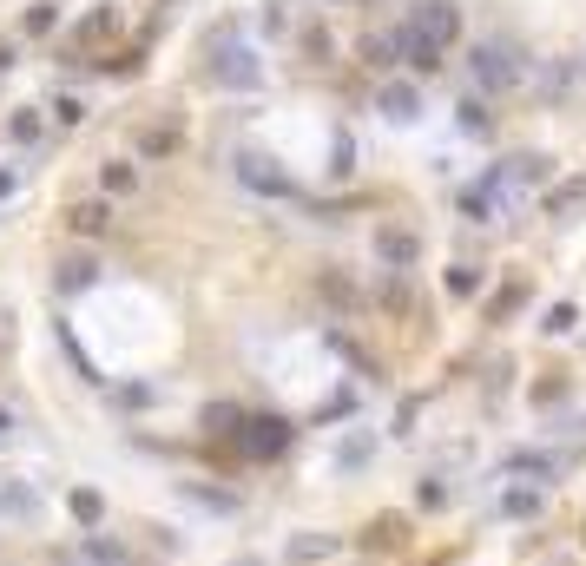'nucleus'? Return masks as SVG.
Masks as SVG:
<instances>
[{"mask_svg": "<svg viewBox=\"0 0 586 566\" xmlns=\"http://www.w3.org/2000/svg\"><path fill=\"white\" fill-rule=\"evenodd\" d=\"M244 566H257V560H244Z\"/></svg>", "mask_w": 586, "mask_h": 566, "instance_id": "4c0bfd02", "label": "nucleus"}, {"mask_svg": "<svg viewBox=\"0 0 586 566\" xmlns=\"http://www.w3.org/2000/svg\"><path fill=\"white\" fill-rule=\"evenodd\" d=\"M7 66H14V47H7V40H0V73H7Z\"/></svg>", "mask_w": 586, "mask_h": 566, "instance_id": "e433bc0d", "label": "nucleus"}, {"mask_svg": "<svg viewBox=\"0 0 586 566\" xmlns=\"http://www.w3.org/2000/svg\"><path fill=\"white\" fill-rule=\"evenodd\" d=\"M481 185H488L494 198H501V211H507V205H521V198H534L540 185H554V158L547 152H514V158H501Z\"/></svg>", "mask_w": 586, "mask_h": 566, "instance_id": "f03ea898", "label": "nucleus"}, {"mask_svg": "<svg viewBox=\"0 0 586 566\" xmlns=\"http://www.w3.org/2000/svg\"><path fill=\"white\" fill-rule=\"evenodd\" d=\"M481 290V270L475 264H448V297H475Z\"/></svg>", "mask_w": 586, "mask_h": 566, "instance_id": "bb28decb", "label": "nucleus"}, {"mask_svg": "<svg viewBox=\"0 0 586 566\" xmlns=\"http://www.w3.org/2000/svg\"><path fill=\"white\" fill-rule=\"evenodd\" d=\"M14 185H20V172L7 165V172H0V198H14Z\"/></svg>", "mask_w": 586, "mask_h": 566, "instance_id": "f704fd0d", "label": "nucleus"}, {"mask_svg": "<svg viewBox=\"0 0 586 566\" xmlns=\"http://www.w3.org/2000/svg\"><path fill=\"white\" fill-rule=\"evenodd\" d=\"M336 547H343L336 534H310V527H303V534H290V560H297V566H317V560H330Z\"/></svg>", "mask_w": 586, "mask_h": 566, "instance_id": "4468645a", "label": "nucleus"}, {"mask_svg": "<svg viewBox=\"0 0 586 566\" xmlns=\"http://www.w3.org/2000/svg\"><path fill=\"white\" fill-rule=\"evenodd\" d=\"M521 303H527V283H521V277H507L501 290H494V297L481 303V323H507V316L521 310Z\"/></svg>", "mask_w": 586, "mask_h": 566, "instance_id": "ddd939ff", "label": "nucleus"}, {"mask_svg": "<svg viewBox=\"0 0 586 566\" xmlns=\"http://www.w3.org/2000/svg\"><path fill=\"white\" fill-rule=\"evenodd\" d=\"M238 185H251L257 198H297V178L277 165V158H264V152H238Z\"/></svg>", "mask_w": 586, "mask_h": 566, "instance_id": "39448f33", "label": "nucleus"}, {"mask_svg": "<svg viewBox=\"0 0 586 566\" xmlns=\"http://www.w3.org/2000/svg\"><path fill=\"white\" fill-rule=\"evenodd\" d=\"M363 547H369V553H396V547H409V520H402V514H376V520L363 527Z\"/></svg>", "mask_w": 586, "mask_h": 566, "instance_id": "f8f14e48", "label": "nucleus"}, {"mask_svg": "<svg viewBox=\"0 0 586 566\" xmlns=\"http://www.w3.org/2000/svg\"><path fill=\"white\" fill-rule=\"evenodd\" d=\"M66 231L73 237H106L112 231V198H80V205H66Z\"/></svg>", "mask_w": 586, "mask_h": 566, "instance_id": "1a4fd4ad", "label": "nucleus"}, {"mask_svg": "<svg viewBox=\"0 0 586 566\" xmlns=\"http://www.w3.org/2000/svg\"><path fill=\"white\" fill-rule=\"evenodd\" d=\"M461 211H468L475 224H494V218H501V198H494L488 185H468V191H461Z\"/></svg>", "mask_w": 586, "mask_h": 566, "instance_id": "a211bd4d", "label": "nucleus"}, {"mask_svg": "<svg viewBox=\"0 0 586 566\" xmlns=\"http://www.w3.org/2000/svg\"><path fill=\"white\" fill-rule=\"evenodd\" d=\"M376 297H382V310H396V316L409 310V283H402V270H389V277L376 283Z\"/></svg>", "mask_w": 586, "mask_h": 566, "instance_id": "b1692460", "label": "nucleus"}, {"mask_svg": "<svg viewBox=\"0 0 586 566\" xmlns=\"http://www.w3.org/2000/svg\"><path fill=\"white\" fill-rule=\"evenodd\" d=\"M507 474H534V481H540V474H554V461H547V455H514V461H507Z\"/></svg>", "mask_w": 586, "mask_h": 566, "instance_id": "473e14b6", "label": "nucleus"}, {"mask_svg": "<svg viewBox=\"0 0 586 566\" xmlns=\"http://www.w3.org/2000/svg\"><path fill=\"white\" fill-rule=\"evenodd\" d=\"M376 106H382V119H396V126H415V119H422V93H415L409 79H389L376 93Z\"/></svg>", "mask_w": 586, "mask_h": 566, "instance_id": "9b49d317", "label": "nucleus"}, {"mask_svg": "<svg viewBox=\"0 0 586 566\" xmlns=\"http://www.w3.org/2000/svg\"><path fill=\"white\" fill-rule=\"evenodd\" d=\"M580 205H586V178H567V185H554V191H547V205H540V211L567 224V218H573V211H580Z\"/></svg>", "mask_w": 586, "mask_h": 566, "instance_id": "2eb2a0df", "label": "nucleus"}, {"mask_svg": "<svg viewBox=\"0 0 586 566\" xmlns=\"http://www.w3.org/2000/svg\"><path fill=\"white\" fill-rule=\"evenodd\" d=\"M53 119H60V132H73V126H80V119H86V106H80V99H73V93H60V106H53Z\"/></svg>", "mask_w": 586, "mask_h": 566, "instance_id": "7c9ffc66", "label": "nucleus"}, {"mask_svg": "<svg viewBox=\"0 0 586 566\" xmlns=\"http://www.w3.org/2000/svg\"><path fill=\"white\" fill-rule=\"evenodd\" d=\"M211 79H218V86H231V93H251L257 79H264V66H257V53L244 47L238 33L224 27L218 40H211Z\"/></svg>", "mask_w": 586, "mask_h": 566, "instance_id": "20e7f679", "label": "nucleus"}, {"mask_svg": "<svg viewBox=\"0 0 586 566\" xmlns=\"http://www.w3.org/2000/svg\"><path fill=\"white\" fill-rule=\"evenodd\" d=\"M106 33H112V7H93V14L73 27V40H80V47H93V40H106Z\"/></svg>", "mask_w": 586, "mask_h": 566, "instance_id": "5701e85b", "label": "nucleus"}, {"mask_svg": "<svg viewBox=\"0 0 586 566\" xmlns=\"http://www.w3.org/2000/svg\"><path fill=\"white\" fill-rule=\"evenodd\" d=\"M317 290H323V297L336 303V310H349V303H356V283H349L343 270H323V283H317Z\"/></svg>", "mask_w": 586, "mask_h": 566, "instance_id": "393cba45", "label": "nucleus"}, {"mask_svg": "<svg viewBox=\"0 0 586 566\" xmlns=\"http://www.w3.org/2000/svg\"><path fill=\"white\" fill-rule=\"evenodd\" d=\"M7 132H14V145H33V139H40V132H47V119H40V112H33V106H20L14 119H7Z\"/></svg>", "mask_w": 586, "mask_h": 566, "instance_id": "4be33fe9", "label": "nucleus"}, {"mask_svg": "<svg viewBox=\"0 0 586 566\" xmlns=\"http://www.w3.org/2000/svg\"><path fill=\"white\" fill-rule=\"evenodd\" d=\"M99 191H106V198H132V191H139V172H132L126 158H106V165H99Z\"/></svg>", "mask_w": 586, "mask_h": 566, "instance_id": "dca6fc26", "label": "nucleus"}, {"mask_svg": "<svg viewBox=\"0 0 586 566\" xmlns=\"http://www.w3.org/2000/svg\"><path fill=\"white\" fill-rule=\"evenodd\" d=\"M507 514H514V520H527V514H540V488H507Z\"/></svg>", "mask_w": 586, "mask_h": 566, "instance_id": "cd10ccee", "label": "nucleus"}, {"mask_svg": "<svg viewBox=\"0 0 586 566\" xmlns=\"http://www.w3.org/2000/svg\"><path fill=\"white\" fill-rule=\"evenodd\" d=\"M415 257H422V244H415L409 231H396V224H376V264H382V270H415Z\"/></svg>", "mask_w": 586, "mask_h": 566, "instance_id": "6e6552de", "label": "nucleus"}, {"mask_svg": "<svg viewBox=\"0 0 586 566\" xmlns=\"http://www.w3.org/2000/svg\"><path fill=\"white\" fill-rule=\"evenodd\" d=\"M93 283H99V257L73 251V257L53 264V290H60V297H80V290H93Z\"/></svg>", "mask_w": 586, "mask_h": 566, "instance_id": "9d476101", "label": "nucleus"}, {"mask_svg": "<svg viewBox=\"0 0 586 566\" xmlns=\"http://www.w3.org/2000/svg\"><path fill=\"white\" fill-rule=\"evenodd\" d=\"M27 33H53V7H27Z\"/></svg>", "mask_w": 586, "mask_h": 566, "instance_id": "72a5a7b5", "label": "nucleus"}, {"mask_svg": "<svg viewBox=\"0 0 586 566\" xmlns=\"http://www.w3.org/2000/svg\"><path fill=\"white\" fill-rule=\"evenodd\" d=\"M468 73H475L481 93H514L527 79V60L514 40H475V53H468Z\"/></svg>", "mask_w": 586, "mask_h": 566, "instance_id": "7ed1b4c3", "label": "nucleus"}, {"mask_svg": "<svg viewBox=\"0 0 586 566\" xmlns=\"http://www.w3.org/2000/svg\"><path fill=\"white\" fill-rule=\"evenodd\" d=\"M238 448H244V455H257V461L284 455V448H290V422H284V415H244Z\"/></svg>", "mask_w": 586, "mask_h": 566, "instance_id": "423d86ee", "label": "nucleus"}, {"mask_svg": "<svg viewBox=\"0 0 586 566\" xmlns=\"http://www.w3.org/2000/svg\"><path fill=\"white\" fill-rule=\"evenodd\" d=\"M461 132H488L494 126V119H488V99H475V93H468V99H461Z\"/></svg>", "mask_w": 586, "mask_h": 566, "instance_id": "a878e982", "label": "nucleus"}, {"mask_svg": "<svg viewBox=\"0 0 586 566\" xmlns=\"http://www.w3.org/2000/svg\"><path fill=\"white\" fill-rule=\"evenodd\" d=\"M369 448H376L369 435H349L343 448H336V461H343V468H363V461H369Z\"/></svg>", "mask_w": 586, "mask_h": 566, "instance_id": "c756f323", "label": "nucleus"}, {"mask_svg": "<svg viewBox=\"0 0 586 566\" xmlns=\"http://www.w3.org/2000/svg\"><path fill=\"white\" fill-rule=\"evenodd\" d=\"M205 428H211V435H224V441H238V435H244V409H231V402H211V409H205Z\"/></svg>", "mask_w": 586, "mask_h": 566, "instance_id": "6ab92c4d", "label": "nucleus"}, {"mask_svg": "<svg viewBox=\"0 0 586 566\" xmlns=\"http://www.w3.org/2000/svg\"><path fill=\"white\" fill-rule=\"evenodd\" d=\"M363 66L369 73H389V66H396V33H369L363 40Z\"/></svg>", "mask_w": 586, "mask_h": 566, "instance_id": "412c9836", "label": "nucleus"}, {"mask_svg": "<svg viewBox=\"0 0 586 566\" xmlns=\"http://www.w3.org/2000/svg\"><path fill=\"white\" fill-rule=\"evenodd\" d=\"M40 514H47V501L27 481H0V520L7 527H40Z\"/></svg>", "mask_w": 586, "mask_h": 566, "instance_id": "0eeeda50", "label": "nucleus"}, {"mask_svg": "<svg viewBox=\"0 0 586 566\" xmlns=\"http://www.w3.org/2000/svg\"><path fill=\"white\" fill-rule=\"evenodd\" d=\"M178 145H185V132H178V126H145L139 132V152L145 158H172Z\"/></svg>", "mask_w": 586, "mask_h": 566, "instance_id": "f3484780", "label": "nucleus"}, {"mask_svg": "<svg viewBox=\"0 0 586 566\" xmlns=\"http://www.w3.org/2000/svg\"><path fill=\"white\" fill-rule=\"evenodd\" d=\"M573 323H580V310H573V303H554V310L540 316V330H547V336H567Z\"/></svg>", "mask_w": 586, "mask_h": 566, "instance_id": "c85d7f7f", "label": "nucleus"}, {"mask_svg": "<svg viewBox=\"0 0 586 566\" xmlns=\"http://www.w3.org/2000/svg\"><path fill=\"white\" fill-rule=\"evenodd\" d=\"M415 501H422L428 514H435V507H448V481H435V474H428L422 488H415Z\"/></svg>", "mask_w": 586, "mask_h": 566, "instance_id": "2f4dec72", "label": "nucleus"}, {"mask_svg": "<svg viewBox=\"0 0 586 566\" xmlns=\"http://www.w3.org/2000/svg\"><path fill=\"white\" fill-rule=\"evenodd\" d=\"M455 40H461V7L455 0H415V14L402 20V33H396V53L415 66V73L435 79Z\"/></svg>", "mask_w": 586, "mask_h": 566, "instance_id": "f257e3e1", "label": "nucleus"}, {"mask_svg": "<svg viewBox=\"0 0 586 566\" xmlns=\"http://www.w3.org/2000/svg\"><path fill=\"white\" fill-rule=\"evenodd\" d=\"M66 507H73V520H80V527H93V534H99V520H106V501H99L93 488H73V494H66Z\"/></svg>", "mask_w": 586, "mask_h": 566, "instance_id": "aec40b11", "label": "nucleus"}, {"mask_svg": "<svg viewBox=\"0 0 586 566\" xmlns=\"http://www.w3.org/2000/svg\"><path fill=\"white\" fill-rule=\"evenodd\" d=\"M7 435H14V409H0V441H7Z\"/></svg>", "mask_w": 586, "mask_h": 566, "instance_id": "c9c22d12", "label": "nucleus"}]
</instances>
